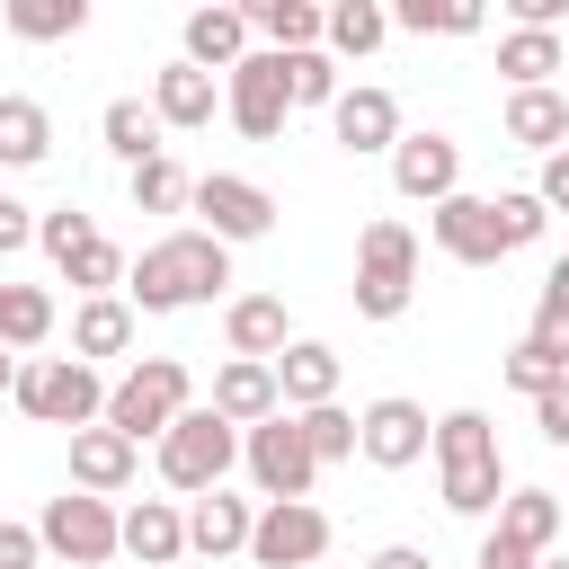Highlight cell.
<instances>
[{"mask_svg": "<svg viewBox=\"0 0 569 569\" xmlns=\"http://www.w3.org/2000/svg\"><path fill=\"white\" fill-rule=\"evenodd\" d=\"M489 213H498V240H507V249H533V240L551 231V213L533 204V187H507V196H489Z\"/></svg>", "mask_w": 569, "mask_h": 569, "instance_id": "ab89813d", "label": "cell"}, {"mask_svg": "<svg viewBox=\"0 0 569 569\" xmlns=\"http://www.w3.org/2000/svg\"><path fill=\"white\" fill-rule=\"evenodd\" d=\"M560 525H569V498H560Z\"/></svg>", "mask_w": 569, "mask_h": 569, "instance_id": "816d5d0a", "label": "cell"}, {"mask_svg": "<svg viewBox=\"0 0 569 569\" xmlns=\"http://www.w3.org/2000/svg\"><path fill=\"white\" fill-rule=\"evenodd\" d=\"M382 36H391V9H373V0H338L329 27H320V53H329V62H365V53H382Z\"/></svg>", "mask_w": 569, "mask_h": 569, "instance_id": "f546056e", "label": "cell"}, {"mask_svg": "<svg viewBox=\"0 0 569 569\" xmlns=\"http://www.w3.org/2000/svg\"><path fill=\"white\" fill-rule=\"evenodd\" d=\"M533 204H542V213H569V142L542 160V178H533Z\"/></svg>", "mask_w": 569, "mask_h": 569, "instance_id": "bcb514c9", "label": "cell"}, {"mask_svg": "<svg viewBox=\"0 0 569 569\" xmlns=\"http://www.w3.org/2000/svg\"><path fill=\"white\" fill-rule=\"evenodd\" d=\"M427 453H436V498H445L453 516H498V498H507V453H498L489 409H445L436 436H427Z\"/></svg>", "mask_w": 569, "mask_h": 569, "instance_id": "7a4b0ae2", "label": "cell"}, {"mask_svg": "<svg viewBox=\"0 0 569 569\" xmlns=\"http://www.w3.org/2000/svg\"><path fill=\"white\" fill-rule=\"evenodd\" d=\"M133 462H142V445H124L116 427H80L71 436V489H89V498H116L133 480Z\"/></svg>", "mask_w": 569, "mask_h": 569, "instance_id": "d4e9b609", "label": "cell"}, {"mask_svg": "<svg viewBox=\"0 0 569 569\" xmlns=\"http://www.w3.org/2000/svg\"><path fill=\"white\" fill-rule=\"evenodd\" d=\"M276 400L302 418V409H329L338 400V347L329 338H293L284 356H276Z\"/></svg>", "mask_w": 569, "mask_h": 569, "instance_id": "ffe728a7", "label": "cell"}, {"mask_svg": "<svg viewBox=\"0 0 569 569\" xmlns=\"http://www.w3.org/2000/svg\"><path fill=\"white\" fill-rule=\"evenodd\" d=\"M427 436H436V418H427L409 391H382V400L356 409V453H365L373 471H409V462H427Z\"/></svg>", "mask_w": 569, "mask_h": 569, "instance_id": "8fae6325", "label": "cell"}, {"mask_svg": "<svg viewBox=\"0 0 569 569\" xmlns=\"http://www.w3.org/2000/svg\"><path fill=\"white\" fill-rule=\"evenodd\" d=\"M471 569H533V560H525V551H507V542H498V533H489V542H480V551H471Z\"/></svg>", "mask_w": 569, "mask_h": 569, "instance_id": "c3c4849f", "label": "cell"}, {"mask_svg": "<svg viewBox=\"0 0 569 569\" xmlns=\"http://www.w3.org/2000/svg\"><path fill=\"white\" fill-rule=\"evenodd\" d=\"M151 116H160V133H204L222 116V80L196 62H169V71H151Z\"/></svg>", "mask_w": 569, "mask_h": 569, "instance_id": "ac0fdd59", "label": "cell"}, {"mask_svg": "<svg viewBox=\"0 0 569 569\" xmlns=\"http://www.w3.org/2000/svg\"><path fill=\"white\" fill-rule=\"evenodd\" d=\"M151 462H160V480H169L178 498H204V489L231 480V462H240V427L213 418V409L196 400V409H178V427L151 445Z\"/></svg>", "mask_w": 569, "mask_h": 569, "instance_id": "8992f818", "label": "cell"}, {"mask_svg": "<svg viewBox=\"0 0 569 569\" xmlns=\"http://www.w3.org/2000/svg\"><path fill=\"white\" fill-rule=\"evenodd\" d=\"M427 231H436V249H445L453 267H498V258H507L489 196H445V204H427Z\"/></svg>", "mask_w": 569, "mask_h": 569, "instance_id": "2e32d148", "label": "cell"}, {"mask_svg": "<svg viewBox=\"0 0 569 569\" xmlns=\"http://www.w3.org/2000/svg\"><path fill=\"white\" fill-rule=\"evenodd\" d=\"M391 187H400L409 204L462 196V142H453V133H400V142H391Z\"/></svg>", "mask_w": 569, "mask_h": 569, "instance_id": "5bb4252c", "label": "cell"}, {"mask_svg": "<svg viewBox=\"0 0 569 569\" xmlns=\"http://www.w3.org/2000/svg\"><path fill=\"white\" fill-rule=\"evenodd\" d=\"M391 27H400V36H480L489 9H480V0H400Z\"/></svg>", "mask_w": 569, "mask_h": 569, "instance_id": "e575fe53", "label": "cell"}, {"mask_svg": "<svg viewBox=\"0 0 569 569\" xmlns=\"http://www.w3.org/2000/svg\"><path fill=\"white\" fill-rule=\"evenodd\" d=\"M36 542H44L53 560H71V569H107V560H116V498H89V489L44 498Z\"/></svg>", "mask_w": 569, "mask_h": 569, "instance_id": "9c48e42d", "label": "cell"}, {"mask_svg": "<svg viewBox=\"0 0 569 569\" xmlns=\"http://www.w3.org/2000/svg\"><path fill=\"white\" fill-rule=\"evenodd\" d=\"M0 284H9V276H0Z\"/></svg>", "mask_w": 569, "mask_h": 569, "instance_id": "f5cc1de1", "label": "cell"}, {"mask_svg": "<svg viewBox=\"0 0 569 569\" xmlns=\"http://www.w3.org/2000/svg\"><path fill=\"white\" fill-rule=\"evenodd\" d=\"M89 27V0H9V36L18 44H71Z\"/></svg>", "mask_w": 569, "mask_h": 569, "instance_id": "836d02e7", "label": "cell"}, {"mask_svg": "<svg viewBox=\"0 0 569 569\" xmlns=\"http://www.w3.org/2000/svg\"><path fill=\"white\" fill-rule=\"evenodd\" d=\"M222 284H231V249L213 240V231H160L133 267H124V302H133V320L151 311H196V302H222Z\"/></svg>", "mask_w": 569, "mask_h": 569, "instance_id": "6da1fadb", "label": "cell"}, {"mask_svg": "<svg viewBox=\"0 0 569 569\" xmlns=\"http://www.w3.org/2000/svg\"><path fill=\"white\" fill-rule=\"evenodd\" d=\"M240 471H249V489H258L267 507H284V498H311L320 462H311V445H302L293 409H276L267 427H249V436H240Z\"/></svg>", "mask_w": 569, "mask_h": 569, "instance_id": "ba28073f", "label": "cell"}, {"mask_svg": "<svg viewBox=\"0 0 569 569\" xmlns=\"http://www.w3.org/2000/svg\"><path fill=\"white\" fill-rule=\"evenodd\" d=\"M187 187H196V178H187V169H178L169 151L133 169V204H142V213H187Z\"/></svg>", "mask_w": 569, "mask_h": 569, "instance_id": "f35d334b", "label": "cell"}, {"mask_svg": "<svg viewBox=\"0 0 569 569\" xmlns=\"http://www.w3.org/2000/svg\"><path fill=\"white\" fill-rule=\"evenodd\" d=\"M489 533H498L507 551H525V560H551V542L569 533V525H560V489H507Z\"/></svg>", "mask_w": 569, "mask_h": 569, "instance_id": "44dd1931", "label": "cell"}, {"mask_svg": "<svg viewBox=\"0 0 569 569\" xmlns=\"http://www.w3.org/2000/svg\"><path fill=\"white\" fill-rule=\"evenodd\" d=\"M249 525H258V507H249V498H231V489H204V498H187V551H204V560H231V551H249Z\"/></svg>", "mask_w": 569, "mask_h": 569, "instance_id": "603a6c76", "label": "cell"}, {"mask_svg": "<svg viewBox=\"0 0 569 569\" xmlns=\"http://www.w3.org/2000/svg\"><path fill=\"white\" fill-rule=\"evenodd\" d=\"M53 160V116L36 98H0V169H44Z\"/></svg>", "mask_w": 569, "mask_h": 569, "instance_id": "1f68e13d", "label": "cell"}, {"mask_svg": "<svg viewBox=\"0 0 569 569\" xmlns=\"http://www.w3.org/2000/svg\"><path fill=\"white\" fill-rule=\"evenodd\" d=\"M222 116L249 133V142H276L284 116H293V89H284V53H249L222 71Z\"/></svg>", "mask_w": 569, "mask_h": 569, "instance_id": "30bf717a", "label": "cell"}, {"mask_svg": "<svg viewBox=\"0 0 569 569\" xmlns=\"http://www.w3.org/2000/svg\"><path fill=\"white\" fill-rule=\"evenodd\" d=\"M98 142H107L124 169H142V160H160V151H169V142H160L151 98H107V107H98Z\"/></svg>", "mask_w": 569, "mask_h": 569, "instance_id": "4316f807", "label": "cell"}, {"mask_svg": "<svg viewBox=\"0 0 569 569\" xmlns=\"http://www.w3.org/2000/svg\"><path fill=\"white\" fill-rule=\"evenodd\" d=\"M293 427H302V445H311V462H320V471H329V462H356V409H338V400H329V409H302Z\"/></svg>", "mask_w": 569, "mask_h": 569, "instance_id": "8d00e7d4", "label": "cell"}, {"mask_svg": "<svg viewBox=\"0 0 569 569\" xmlns=\"http://www.w3.org/2000/svg\"><path fill=\"white\" fill-rule=\"evenodd\" d=\"M365 569H436V560H427V551H418V542H382V551H373V560H365Z\"/></svg>", "mask_w": 569, "mask_h": 569, "instance_id": "7dc6e473", "label": "cell"}, {"mask_svg": "<svg viewBox=\"0 0 569 569\" xmlns=\"http://www.w3.org/2000/svg\"><path fill=\"white\" fill-rule=\"evenodd\" d=\"M9 400H18L36 427H62V436H80V427L107 418V382H98V365H80V356H27Z\"/></svg>", "mask_w": 569, "mask_h": 569, "instance_id": "5b68a950", "label": "cell"}, {"mask_svg": "<svg viewBox=\"0 0 569 569\" xmlns=\"http://www.w3.org/2000/svg\"><path fill=\"white\" fill-rule=\"evenodd\" d=\"M498 71H507V89H551V71H569V44L542 36V27H507L498 36Z\"/></svg>", "mask_w": 569, "mask_h": 569, "instance_id": "f1b7e54d", "label": "cell"}, {"mask_svg": "<svg viewBox=\"0 0 569 569\" xmlns=\"http://www.w3.org/2000/svg\"><path fill=\"white\" fill-rule=\"evenodd\" d=\"M178 62H196V71H231V62H249V9H187V27H178Z\"/></svg>", "mask_w": 569, "mask_h": 569, "instance_id": "d6986e66", "label": "cell"}, {"mask_svg": "<svg viewBox=\"0 0 569 569\" xmlns=\"http://www.w3.org/2000/svg\"><path fill=\"white\" fill-rule=\"evenodd\" d=\"M533 569H569V560H560V551H551V560H533Z\"/></svg>", "mask_w": 569, "mask_h": 569, "instance_id": "f907efd6", "label": "cell"}, {"mask_svg": "<svg viewBox=\"0 0 569 569\" xmlns=\"http://www.w3.org/2000/svg\"><path fill=\"white\" fill-rule=\"evenodd\" d=\"M284 89H293V107H320V116H329L347 80H338V62L311 44V53H284Z\"/></svg>", "mask_w": 569, "mask_h": 569, "instance_id": "74e56055", "label": "cell"}, {"mask_svg": "<svg viewBox=\"0 0 569 569\" xmlns=\"http://www.w3.org/2000/svg\"><path fill=\"white\" fill-rule=\"evenodd\" d=\"M409 124H400V98L382 89V80H356V89H338V107H329V142L347 151V160H391V142H400Z\"/></svg>", "mask_w": 569, "mask_h": 569, "instance_id": "7c38bea8", "label": "cell"}, {"mask_svg": "<svg viewBox=\"0 0 569 569\" xmlns=\"http://www.w3.org/2000/svg\"><path fill=\"white\" fill-rule=\"evenodd\" d=\"M222 347L240 365H276L293 347V320H284V293H231L222 302Z\"/></svg>", "mask_w": 569, "mask_h": 569, "instance_id": "e0dca14e", "label": "cell"}, {"mask_svg": "<svg viewBox=\"0 0 569 569\" xmlns=\"http://www.w3.org/2000/svg\"><path fill=\"white\" fill-rule=\"evenodd\" d=\"M133 329H142V320H133L124 293H89V302L71 311V356H80V365H98V356H133Z\"/></svg>", "mask_w": 569, "mask_h": 569, "instance_id": "484cf974", "label": "cell"}, {"mask_svg": "<svg viewBox=\"0 0 569 569\" xmlns=\"http://www.w3.org/2000/svg\"><path fill=\"white\" fill-rule=\"evenodd\" d=\"M525 347H533L542 365H560V373H569V258H551V276H542V302H533V329H525Z\"/></svg>", "mask_w": 569, "mask_h": 569, "instance_id": "d6a6232c", "label": "cell"}, {"mask_svg": "<svg viewBox=\"0 0 569 569\" xmlns=\"http://www.w3.org/2000/svg\"><path fill=\"white\" fill-rule=\"evenodd\" d=\"M213 418H231L240 436L249 427H267L284 400H276V365H240V356H222V373H213V400H204Z\"/></svg>", "mask_w": 569, "mask_h": 569, "instance_id": "7402d4cb", "label": "cell"}, {"mask_svg": "<svg viewBox=\"0 0 569 569\" xmlns=\"http://www.w3.org/2000/svg\"><path fill=\"white\" fill-rule=\"evenodd\" d=\"M124 267H133V258L98 231V240H80V249L62 258V284H80V302H89V293H124Z\"/></svg>", "mask_w": 569, "mask_h": 569, "instance_id": "d590c367", "label": "cell"}, {"mask_svg": "<svg viewBox=\"0 0 569 569\" xmlns=\"http://www.w3.org/2000/svg\"><path fill=\"white\" fill-rule=\"evenodd\" d=\"M116 551L142 560V569H178V560H187V507H178V498H133V507H116Z\"/></svg>", "mask_w": 569, "mask_h": 569, "instance_id": "9a60e30c", "label": "cell"}, {"mask_svg": "<svg viewBox=\"0 0 569 569\" xmlns=\"http://www.w3.org/2000/svg\"><path fill=\"white\" fill-rule=\"evenodd\" d=\"M418 302V231L400 213H373L356 231V320H400Z\"/></svg>", "mask_w": 569, "mask_h": 569, "instance_id": "277c9868", "label": "cell"}, {"mask_svg": "<svg viewBox=\"0 0 569 569\" xmlns=\"http://www.w3.org/2000/svg\"><path fill=\"white\" fill-rule=\"evenodd\" d=\"M187 213H196V231H213L222 249H240V240H267L284 204H276L258 178H240V169H204V178L187 187Z\"/></svg>", "mask_w": 569, "mask_h": 569, "instance_id": "52a82bcc", "label": "cell"}, {"mask_svg": "<svg viewBox=\"0 0 569 569\" xmlns=\"http://www.w3.org/2000/svg\"><path fill=\"white\" fill-rule=\"evenodd\" d=\"M9 391H18V356L0 347V400H9Z\"/></svg>", "mask_w": 569, "mask_h": 569, "instance_id": "681fc988", "label": "cell"}, {"mask_svg": "<svg viewBox=\"0 0 569 569\" xmlns=\"http://www.w3.org/2000/svg\"><path fill=\"white\" fill-rule=\"evenodd\" d=\"M533 427H542V445H569V373L551 391H533Z\"/></svg>", "mask_w": 569, "mask_h": 569, "instance_id": "7bdbcfd3", "label": "cell"}, {"mask_svg": "<svg viewBox=\"0 0 569 569\" xmlns=\"http://www.w3.org/2000/svg\"><path fill=\"white\" fill-rule=\"evenodd\" d=\"M27 240H36V204H18V196H0V267H9V258H18Z\"/></svg>", "mask_w": 569, "mask_h": 569, "instance_id": "ee69618b", "label": "cell"}, {"mask_svg": "<svg viewBox=\"0 0 569 569\" xmlns=\"http://www.w3.org/2000/svg\"><path fill=\"white\" fill-rule=\"evenodd\" d=\"M80 240H98V222H89L80 204H53V213H36V249H44L53 267H62V258H71Z\"/></svg>", "mask_w": 569, "mask_h": 569, "instance_id": "60d3db41", "label": "cell"}, {"mask_svg": "<svg viewBox=\"0 0 569 569\" xmlns=\"http://www.w3.org/2000/svg\"><path fill=\"white\" fill-rule=\"evenodd\" d=\"M44 560V542H36V525H18V516H0V569H36Z\"/></svg>", "mask_w": 569, "mask_h": 569, "instance_id": "f6af8a7d", "label": "cell"}, {"mask_svg": "<svg viewBox=\"0 0 569 569\" xmlns=\"http://www.w3.org/2000/svg\"><path fill=\"white\" fill-rule=\"evenodd\" d=\"M320 551H329V516H320L311 498L258 507V525H249V560H258V569H311Z\"/></svg>", "mask_w": 569, "mask_h": 569, "instance_id": "4fadbf2b", "label": "cell"}, {"mask_svg": "<svg viewBox=\"0 0 569 569\" xmlns=\"http://www.w3.org/2000/svg\"><path fill=\"white\" fill-rule=\"evenodd\" d=\"M329 27L320 0H249V36H267V53H311Z\"/></svg>", "mask_w": 569, "mask_h": 569, "instance_id": "83f0119b", "label": "cell"}, {"mask_svg": "<svg viewBox=\"0 0 569 569\" xmlns=\"http://www.w3.org/2000/svg\"><path fill=\"white\" fill-rule=\"evenodd\" d=\"M498 124H507L516 151H542V160H551V151L569 142V89H507V116H498Z\"/></svg>", "mask_w": 569, "mask_h": 569, "instance_id": "cb8c5ba5", "label": "cell"}, {"mask_svg": "<svg viewBox=\"0 0 569 569\" xmlns=\"http://www.w3.org/2000/svg\"><path fill=\"white\" fill-rule=\"evenodd\" d=\"M178 409H196V373L178 356H142V365H124L107 382V418L98 427H116L124 445H160L178 427Z\"/></svg>", "mask_w": 569, "mask_h": 569, "instance_id": "3957f363", "label": "cell"}, {"mask_svg": "<svg viewBox=\"0 0 569 569\" xmlns=\"http://www.w3.org/2000/svg\"><path fill=\"white\" fill-rule=\"evenodd\" d=\"M44 338H53V293L44 284H0V347L27 365Z\"/></svg>", "mask_w": 569, "mask_h": 569, "instance_id": "4dcf8cb0", "label": "cell"}, {"mask_svg": "<svg viewBox=\"0 0 569 569\" xmlns=\"http://www.w3.org/2000/svg\"><path fill=\"white\" fill-rule=\"evenodd\" d=\"M551 382H560V365H542V356L516 338V347H507V391H525V400H533V391H551Z\"/></svg>", "mask_w": 569, "mask_h": 569, "instance_id": "b9f144b4", "label": "cell"}]
</instances>
